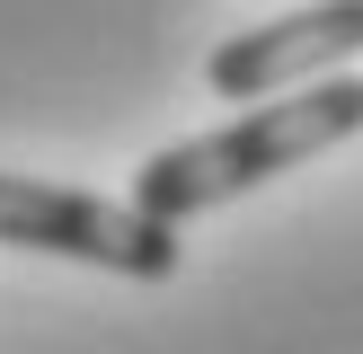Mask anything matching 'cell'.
<instances>
[{
  "label": "cell",
  "instance_id": "obj_1",
  "mask_svg": "<svg viewBox=\"0 0 363 354\" xmlns=\"http://www.w3.org/2000/svg\"><path fill=\"white\" fill-rule=\"evenodd\" d=\"M354 133H363V71H319L311 88H284V106H248L222 133L169 142L160 159H142L133 169V204L160 212V222H195V212L230 204V195L266 186L293 159L328 151V142H354Z\"/></svg>",
  "mask_w": 363,
  "mask_h": 354
},
{
  "label": "cell",
  "instance_id": "obj_3",
  "mask_svg": "<svg viewBox=\"0 0 363 354\" xmlns=\"http://www.w3.org/2000/svg\"><path fill=\"white\" fill-rule=\"evenodd\" d=\"M363 53V0H311L293 18H266L248 35H222L204 53V88L213 98H275L293 80H319V71H346Z\"/></svg>",
  "mask_w": 363,
  "mask_h": 354
},
{
  "label": "cell",
  "instance_id": "obj_2",
  "mask_svg": "<svg viewBox=\"0 0 363 354\" xmlns=\"http://www.w3.org/2000/svg\"><path fill=\"white\" fill-rule=\"evenodd\" d=\"M0 248H35V257H80L133 283H169L177 275V222L142 212L133 195H80V186H45V177H0Z\"/></svg>",
  "mask_w": 363,
  "mask_h": 354
}]
</instances>
